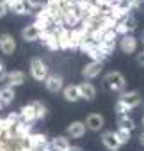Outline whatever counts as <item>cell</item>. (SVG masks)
Returning a JSON list of instances; mask_svg holds the SVG:
<instances>
[{"label":"cell","instance_id":"10","mask_svg":"<svg viewBox=\"0 0 144 151\" xmlns=\"http://www.w3.org/2000/svg\"><path fill=\"white\" fill-rule=\"evenodd\" d=\"M86 132H87V128H86L84 121H73L66 128V137L68 139H82L86 135Z\"/></svg>","mask_w":144,"mask_h":151},{"label":"cell","instance_id":"27","mask_svg":"<svg viewBox=\"0 0 144 151\" xmlns=\"http://www.w3.org/2000/svg\"><path fill=\"white\" fill-rule=\"evenodd\" d=\"M6 66H4V62L0 60V80H6Z\"/></svg>","mask_w":144,"mask_h":151},{"label":"cell","instance_id":"14","mask_svg":"<svg viewBox=\"0 0 144 151\" xmlns=\"http://www.w3.org/2000/svg\"><path fill=\"white\" fill-rule=\"evenodd\" d=\"M25 80H27V75H25L23 71H18V69H16V71H9V73L6 75V86H9V87H13V89L23 86Z\"/></svg>","mask_w":144,"mask_h":151},{"label":"cell","instance_id":"28","mask_svg":"<svg viewBox=\"0 0 144 151\" xmlns=\"http://www.w3.org/2000/svg\"><path fill=\"white\" fill-rule=\"evenodd\" d=\"M69 151H82V147H78V146H71Z\"/></svg>","mask_w":144,"mask_h":151},{"label":"cell","instance_id":"22","mask_svg":"<svg viewBox=\"0 0 144 151\" xmlns=\"http://www.w3.org/2000/svg\"><path fill=\"white\" fill-rule=\"evenodd\" d=\"M117 128H123V130L132 132V130L135 128V121H133L128 114H125V116H117Z\"/></svg>","mask_w":144,"mask_h":151},{"label":"cell","instance_id":"3","mask_svg":"<svg viewBox=\"0 0 144 151\" xmlns=\"http://www.w3.org/2000/svg\"><path fill=\"white\" fill-rule=\"evenodd\" d=\"M103 87L110 93H123L126 87V78L123 77L121 71H109L103 77Z\"/></svg>","mask_w":144,"mask_h":151},{"label":"cell","instance_id":"16","mask_svg":"<svg viewBox=\"0 0 144 151\" xmlns=\"http://www.w3.org/2000/svg\"><path fill=\"white\" fill-rule=\"evenodd\" d=\"M62 98H64L66 101H69V103L80 101L82 98H80L78 86H77V84H68V86H64V89H62Z\"/></svg>","mask_w":144,"mask_h":151},{"label":"cell","instance_id":"24","mask_svg":"<svg viewBox=\"0 0 144 151\" xmlns=\"http://www.w3.org/2000/svg\"><path fill=\"white\" fill-rule=\"evenodd\" d=\"M32 105H34V109H36V117H37V121L39 119H43V117H46V105L45 103H41V101H32Z\"/></svg>","mask_w":144,"mask_h":151},{"label":"cell","instance_id":"20","mask_svg":"<svg viewBox=\"0 0 144 151\" xmlns=\"http://www.w3.org/2000/svg\"><path fill=\"white\" fill-rule=\"evenodd\" d=\"M41 41L46 48L50 50H60L59 48V39H57V32L55 30H45L41 36Z\"/></svg>","mask_w":144,"mask_h":151},{"label":"cell","instance_id":"7","mask_svg":"<svg viewBox=\"0 0 144 151\" xmlns=\"http://www.w3.org/2000/svg\"><path fill=\"white\" fill-rule=\"evenodd\" d=\"M84 123H86V128H87L89 132L98 133V132H102L103 126H105V117H103L102 114H98V112H93V114H89V116L86 117Z\"/></svg>","mask_w":144,"mask_h":151},{"label":"cell","instance_id":"17","mask_svg":"<svg viewBox=\"0 0 144 151\" xmlns=\"http://www.w3.org/2000/svg\"><path fill=\"white\" fill-rule=\"evenodd\" d=\"M50 147H52V151H69L71 142L66 135H55L50 139Z\"/></svg>","mask_w":144,"mask_h":151},{"label":"cell","instance_id":"11","mask_svg":"<svg viewBox=\"0 0 144 151\" xmlns=\"http://www.w3.org/2000/svg\"><path fill=\"white\" fill-rule=\"evenodd\" d=\"M43 84H45L46 91L52 93V94L62 93V89H64V80H62V77H59V75H48Z\"/></svg>","mask_w":144,"mask_h":151},{"label":"cell","instance_id":"8","mask_svg":"<svg viewBox=\"0 0 144 151\" xmlns=\"http://www.w3.org/2000/svg\"><path fill=\"white\" fill-rule=\"evenodd\" d=\"M16 39L9 34V32H4L0 34V52L4 55H13L16 52Z\"/></svg>","mask_w":144,"mask_h":151},{"label":"cell","instance_id":"4","mask_svg":"<svg viewBox=\"0 0 144 151\" xmlns=\"http://www.w3.org/2000/svg\"><path fill=\"white\" fill-rule=\"evenodd\" d=\"M29 71H30V77L36 80V82H45L46 77H48V66L46 62L41 59V57H34L30 59V64H29Z\"/></svg>","mask_w":144,"mask_h":151},{"label":"cell","instance_id":"29","mask_svg":"<svg viewBox=\"0 0 144 151\" xmlns=\"http://www.w3.org/2000/svg\"><path fill=\"white\" fill-rule=\"evenodd\" d=\"M139 140H140V144H142V146H144V132H142V133H140V135H139Z\"/></svg>","mask_w":144,"mask_h":151},{"label":"cell","instance_id":"23","mask_svg":"<svg viewBox=\"0 0 144 151\" xmlns=\"http://www.w3.org/2000/svg\"><path fill=\"white\" fill-rule=\"evenodd\" d=\"M116 137H117V140L121 142V146L123 144H128L130 142V137H132V132H128V130H123V128H117L116 132Z\"/></svg>","mask_w":144,"mask_h":151},{"label":"cell","instance_id":"30","mask_svg":"<svg viewBox=\"0 0 144 151\" xmlns=\"http://www.w3.org/2000/svg\"><path fill=\"white\" fill-rule=\"evenodd\" d=\"M2 2H6L7 6H11V4H14V2H16V0H2Z\"/></svg>","mask_w":144,"mask_h":151},{"label":"cell","instance_id":"9","mask_svg":"<svg viewBox=\"0 0 144 151\" xmlns=\"http://www.w3.org/2000/svg\"><path fill=\"white\" fill-rule=\"evenodd\" d=\"M41 36H43V30H41L34 22L29 23V25H25V27L22 29V39L27 41V43H32V41L41 39Z\"/></svg>","mask_w":144,"mask_h":151},{"label":"cell","instance_id":"32","mask_svg":"<svg viewBox=\"0 0 144 151\" xmlns=\"http://www.w3.org/2000/svg\"><path fill=\"white\" fill-rule=\"evenodd\" d=\"M142 39H144V37H142Z\"/></svg>","mask_w":144,"mask_h":151},{"label":"cell","instance_id":"6","mask_svg":"<svg viewBox=\"0 0 144 151\" xmlns=\"http://www.w3.org/2000/svg\"><path fill=\"white\" fill-rule=\"evenodd\" d=\"M102 71H103V64L91 60V62H87V64L82 68V77H84V80H89V82H91V80H94V78L100 77Z\"/></svg>","mask_w":144,"mask_h":151},{"label":"cell","instance_id":"1","mask_svg":"<svg viewBox=\"0 0 144 151\" xmlns=\"http://www.w3.org/2000/svg\"><path fill=\"white\" fill-rule=\"evenodd\" d=\"M142 98H140V93L139 91H128V93H121L119 100L116 101V112L117 116H125L128 114L130 110L137 109L140 105Z\"/></svg>","mask_w":144,"mask_h":151},{"label":"cell","instance_id":"2","mask_svg":"<svg viewBox=\"0 0 144 151\" xmlns=\"http://www.w3.org/2000/svg\"><path fill=\"white\" fill-rule=\"evenodd\" d=\"M82 22H84V13L80 11L78 6L62 7V14H60V22H59L60 27H64L66 30H73Z\"/></svg>","mask_w":144,"mask_h":151},{"label":"cell","instance_id":"21","mask_svg":"<svg viewBox=\"0 0 144 151\" xmlns=\"http://www.w3.org/2000/svg\"><path fill=\"white\" fill-rule=\"evenodd\" d=\"M9 11L14 13V14H20V16H25V14H30L32 13V7L29 6L27 0H16L14 4L9 6Z\"/></svg>","mask_w":144,"mask_h":151},{"label":"cell","instance_id":"19","mask_svg":"<svg viewBox=\"0 0 144 151\" xmlns=\"http://www.w3.org/2000/svg\"><path fill=\"white\" fill-rule=\"evenodd\" d=\"M16 100V91L9 86L0 87V105L2 107H9L13 101Z\"/></svg>","mask_w":144,"mask_h":151},{"label":"cell","instance_id":"12","mask_svg":"<svg viewBox=\"0 0 144 151\" xmlns=\"http://www.w3.org/2000/svg\"><path fill=\"white\" fill-rule=\"evenodd\" d=\"M137 37L133 34H126V36H121L119 37V48L123 53H135L137 52Z\"/></svg>","mask_w":144,"mask_h":151},{"label":"cell","instance_id":"18","mask_svg":"<svg viewBox=\"0 0 144 151\" xmlns=\"http://www.w3.org/2000/svg\"><path fill=\"white\" fill-rule=\"evenodd\" d=\"M18 116H20V121H22V123H27V124H32V123L37 121V117H36V109H34L32 103L23 105L22 110L18 112Z\"/></svg>","mask_w":144,"mask_h":151},{"label":"cell","instance_id":"13","mask_svg":"<svg viewBox=\"0 0 144 151\" xmlns=\"http://www.w3.org/2000/svg\"><path fill=\"white\" fill-rule=\"evenodd\" d=\"M78 86V91H80V98L82 100H86V101H93L94 98H96V86L93 84V82H89V80H84V82H80V84H77Z\"/></svg>","mask_w":144,"mask_h":151},{"label":"cell","instance_id":"15","mask_svg":"<svg viewBox=\"0 0 144 151\" xmlns=\"http://www.w3.org/2000/svg\"><path fill=\"white\" fill-rule=\"evenodd\" d=\"M102 144L105 146L107 151H119V147H121V142L117 140L116 133L110 132V130H107V132L102 133Z\"/></svg>","mask_w":144,"mask_h":151},{"label":"cell","instance_id":"31","mask_svg":"<svg viewBox=\"0 0 144 151\" xmlns=\"http://www.w3.org/2000/svg\"><path fill=\"white\" fill-rule=\"evenodd\" d=\"M140 124H142V128H144V116H142V119H140Z\"/></svg>","mask_w":144,"mask_h":151},{"label":"cell","instance_id":"26","mask_svg":"<svg viewBox=\"0 0 144 151\" xmlns=\"http://www.w3.org/2000/svg\"><path fill=\"white\" fill-rule=\"evenodd\" d=\"M135 60H137V64H139V66H144V50L137 53V57H135Z\"/></svg>","mask_w":144,"mask_h":151},{"label":"cell","instance_id":"5","mask_svg":"<svg viewBox=\"0 0 144 151\" xmlns=\"http://www.w3.org/2000/svg\"><path fill=\"white\" fill-rule=\"evenodd\" d=\"M135 29H137V20H135L133 14H128L126 18H123L121 22L116 23L114 32H116L117 36H126V34H133Z\"/></svg>","mask_w":144,"mask_h":151},{"label":"cell","instance_id":"25","mask_svg":"<svg viewBox=\"0 0 144 151\" xmlns=\"http://www.w3.org/2000/svg\"><path fill=\"white\" fill-rule=\"evenodd\" d=\"M7 13H9V6H7L6 2H2V0H0V18H4Z\"/></svg>","mask_w":144,"mask_h":151}]
</instances>
